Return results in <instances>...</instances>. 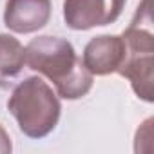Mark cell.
Wrapping results in <instances>:
<instances>
[{
	"mask_svg": "<svg viewBox=\"0 0 154 154\" xmlns=\"http://www.w3.org/2000/svg\"><path fill=\"white\" fill-rule=\"evenodd\" d=\"M127 0H63V20L74 31L116 22Z\"/></svg>",
	"mask_w": 154,
	"mask_h": 154,
	"instance_id": "obj_4",
	"label": "cell"
},
{
	"mask_svg": "<svg viewBox=\"0 0 154 154\" xmlns=\"http://www.w3.org/2000/svg\"><path fill=\"white\" fill-rule=\"evenodd\" d=\"M51 18V0H8L4 22L8 29L20 35L35 33Z\"/></svg>",
	"mask_w": 154,
	"mask_h": 154,
	"instance_id": "obj_6",
	"label": "cell"
},
{
	"mask_svg": "<svg viewBox=\"0 0 154 154\" xmlns=\"http://www.w3.org/2000/svg\"><path fill=\"white\" fill-rule=\"evenodd\" d=\"M143 9L136 11L134 20L123 31L122 38L125 42V60L120 67V74L131 82L132 91L143 102H152V67H154V35L150 29V20L141 24Z\"/></svg>",
	"mask_w": 154,
	"mask_h": 154,
	"instance_id": "obj_3",
	"label": "cell"
},
{
	"mask_svg": "<svg viewBox=\"0 0 154 154\" xmlns=\"http://www.w3.org/2000/svg\"><path fill=\"white\" fill-rule=\"evenodd\" d=\"M8 109L18 129L33 140L45 138L56 127L62 112L56 93L40 76H29L13 89Z\"/></svg>",
	"mask_w": 154,
	"mask_h": 154,
	"instance_id": "obj_2",
	"label": "cell"
},
{
	"mask_svg": "<svg viewBox=\"0 0 154 154\" xmlns=\"http://www.w3.org/2000/svg\"><path fill=\"white\" fill-rule=\"evenodd\" d=\"M11 150H13L11 138H9V134L6 132V129L0 125V154H9Z\"/></svg>",
	"mask_w": 154,
	"mask_h": 154,
	"instance_id": "obj_8",
	"label": "cell"
},
{
	"mask_svg": "<svg viewBox=\"0 0 154 154\" xmlns=\"http://www.w3.org/2000/svg\"><path fill=\"white\" fill-rule=\"evenodd\" d=\"M125 60V42L116 35H100L89 40L84 49L82 62L94 76H107L118 72Z\"/></svg>",
	"mask_w": 154,
	"mask_h": 154,
	"instance_id": "obj_5",
	"label": "cell"
},
{
	"mask_svg": "<svg viewBox=\"0 0 154 154\" xmlns=\"http://www.w3.org/2000/svg\"><path fill=\"white\" fill-rule=\"evenodd\" d=\"M26 65V47L11 35L0 33V87L8 89Z\"/></svg>",
	"mask_w": 154,
	"mask_h": 154,
	"instance_id": "obj_7",
	"label": "cell"
},
{
	"mask_svg": "<svg viewBox=\"0 0 154 154\" xmlns=\"http://www.w3.org/2000/svg\"><path fill=\"white\" fill-rule=\"evenodd\" d=\"M29 69L49 78L58 96L78 100L93 89V74L85 69L71 42L58 36H38L26 45Z\"/></svg>",
	"mask_w": 154,
	"mask_h": 154,
	"instance_id": "obj_1",
	"label": "cell"
}]
</instances>
